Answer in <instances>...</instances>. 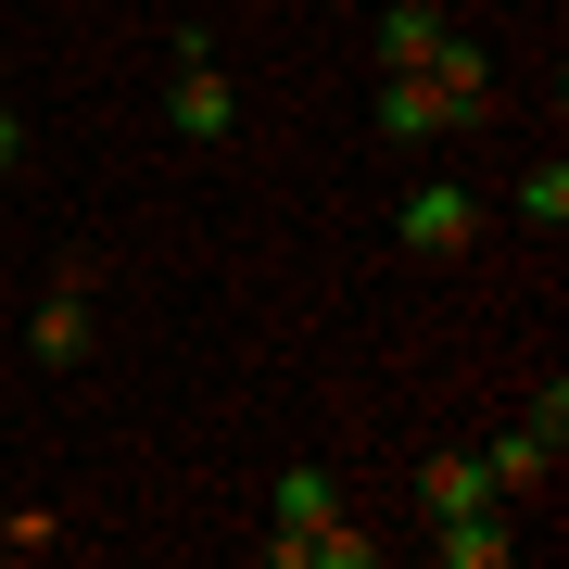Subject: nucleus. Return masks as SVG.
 Listing matches in <instances>:
<instances>
[{
  "label": "nucleus",
  "mask_w": 569,
  "mask_h": 569,
  "mask_svg": "<svg viewBox=\"0 0 569 569\" xmlns=\"http://www.w3.org/2000/svg\"><path fill=\"white\" fill-rule=\"evenodd\" d=\"M266 519H279V531H266V557H279V569H305V531L342 519V468L291 456V468H279V493H266Z\"/></svg>",
  "instance_id": "1"
},
{
  "label": "nucleus",
  "mask_w": 569,
  "mask_h": 569,
  "mask_svg": "<svg viewBox=\"0 0 569 569\" xmlns=\"http://www.w3.org/2000/svg\"><path fill=\"white\" fill-rule=\"evenodd\" d=\"M392 241H406V253H468V241H481V203H468L456 178H418L406 203H392Z\"/></svg>",
  "instance_id": "2"
},
{
  "label": "nucleus",
  "mask_w": 569,
  "mask_h": 569,
  "mask_svg": "<svg viewBox=\"0 0 569 569\" xmlns=\"http://www.w3.org/2000/svg\"><path fill=\"white\" fill-rule=\"evenodd\" d=\"M164 127H178V140H228V127H241V77H228L216 51H203V63H178V89H164Z\"/></svg>",
  "instance_id": "3"
},
{
  "label": "nucleus",
  "mask_w": 569,
  "mask_h": 569,
  "mask_svg": "<svg viewBox=\"0 0 569 569\" xmlns=\"http://www.w3.org/2000/svg\"><path fill=\"white\" fill-rule=\"evenodd\" d=\"M26 355H39L51 380H63V367H89V291H77V279H51V291H39V317H26Z\"/></svg>",
  "instance_id": "4"
},
{
  "label": "nucleus",
  "mask_w": 569,
  "mask_h": 569,
  "mask_svg": "<svg viewBox=\"0 0 569 569\" xmlns=\"http://www.w3.org/2000/svg\"><path fill=\"white\" fill-rule=\"evenodd\" d=\"M418 493H430V519H468V507H507V493H493V468H481V443H443L418 468Z\"/></svg>",
  "instance_id": "5"
},
{
  "label": "nucleus",
  "mask_w": 569,
  "mask_h": 569,
  "mask_svg": "<svg viewBox=\"0 0 569 569\" xmlns=\"http://www.w3.org/2000/svg\"><path fill=\"white\" fill-rule=\"evenodd\" d=\"M443 127H456V102H443V89H430V63H418V77H380V140H443Z\"/></svg>",
  "instance_id": "6"
},
{
  "label": "nucleus",
  "mask_w": 569,
  "mask_h": 569,
  "mask_svg": "<svg viewBox=\"0 0 569 569\" xmlns=\"http://www.w3.org/2000/svg\"><path fill=\"white\" fill-rule=\"evenodd\" d=\"M430 557H443V569H507V557H519V519H507V507H468V519L430 531Z\"/></svg>",
  "instance_id": "7"
},
{
  "label": "nucleus",
  "mask_w": 569,
  "mask_h": 569,
  "mask_svg": "<svg viewBox=\"0 0 569 569\" xmlns=\"http://www.w3.org/2000/svg\"><path fill=\"white\" fill-rule=\"evenodd\" d=\"M367 39H380V77H418V63L443 51V13H430V0H392V13L367 26Z\"/></svg>",
  "instance_id": "8"
},
{
  "label": "nucleus",
  "mask_w": 569,
  "mask_h": 569,
  "mask_svg": "<svg viewBox=\"0 0 569 569\" xmlns=\"http://www.w3.org/2000/svg\"><path fill=\"white\" fill-rule=\"evenodd\" d=\"M430 89H443V102H456V127H481V114H493V63L468 51L456 26H443V51H430Z\"/></svg>",
  "instance_id": "9"
},
{
  "label": "nucleus",
  "mask_w": 569,
  "mask_h": 569,
  "mask_svg": "<svg viewBox=\"0 0 569 569\" xmlns=\"http://www.w3.org/2000/svg\"><path fill=\"white\" fill-rule=\"evenodd\" d=\"M557 443H569V430H545V418H519L507 443H481V468H493V493H531V481H545V468H557Z\"/></svg>",
  "instance_id": "10"
},
{
  "label": "nucleus",
  "mask_w": 569,
  "mask_h": 569,
  "mask_svg": "<svg viewBox=\"0 0 569 569\" xmlns=\"http://www.w3.org/2000/svg\"><path fill=\"white\" fill-rule=\"evenodd\" d=\"M519 216H531V228H569V164H557V152L519 164Z\"/></svg>",
  "instance_id": "11"
},
{
  "label": "nucleus",
  "mask_w": 569,
  "mask_h": 569,
  "mask_svg": "<svg viewBox=\"0 0 569 569\" xmlns=\"http://www.w3.org/2000/svg\"><path fill=\"white\" fill-rule=\"evenodd\" d=\"M51 545H63L51 507H0V557H51Z\"/></svg>",
  "instance_id": "12"
},
{
  "label": "nucleus",
  "mask_w": 569,
  "mask_h": 569,
  "mask_svg": "<svg viewBox=\"0 0 569 569\" xmlns=\"http://www.w3.org/2000/svg\"><path fill=\"white\" fill-rule=\"evenodd\" d=\"M13 152H26V114H13V102H0V178H13Z\"/></svg>",
  "instance_id": "13"
},
{
  "label": "nucleus",
  "mask_w": 569,
  "mask_h": 569,
  "mask_svg": "<svg viewBox=\"0 0 569 569\" xmlns=\"http://www.w3.org/2000/svg\"><path fill=\"white\" fill-rule=\"evenodd\" d=\"M0 77H13V51H0Z\"/></svg>",
  "instance_id": "14"
}]
</instances>
